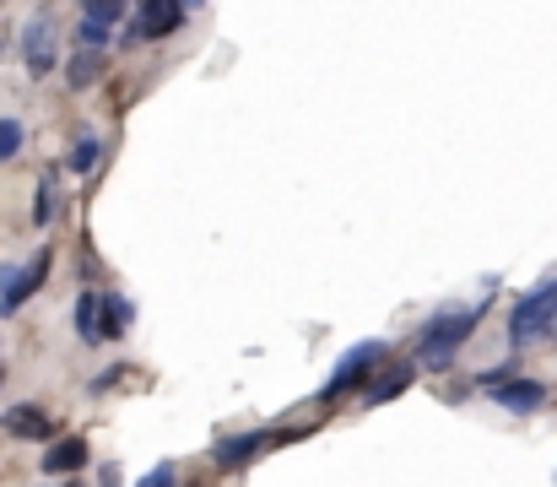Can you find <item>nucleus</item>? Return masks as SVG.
<instances>
[{
    "instance_id": "11",
    "label": "nucleus",
    "mask_w": 557,
    "mask_h": 487,
    "mask_svg": "<svg viewBox=\"0 0 557 487\" xmlns=\"http://www.w3.org/2000/svg\"><path fill=\"white\" fill-rule=\"evenodd\" d=\"M130 331V304L125 298H98V336H125Z\"/></svg>"
},
{
    "instance_id": "14",
    "label": "nucleus",
    "mask_w": 557,
    "mask_h": 487,
    "mask_svg": "<svg viewBox=\"0 0 557 487\" xmlns=\"http://www.w3.org/2000/svg\"><path fill=\"white\" fill-rule=\"evenodd\" d=\"M98 157H103V141L98 136H82L71 147V157H65V163H71V174H92V168H98Z\"/></svg>"
},
{
    "instance_id": "22",
    "label": "nucleus",
    "mask_w": 557,
    "mask_h": 487,
    "mask_svg": "<svg viewBox=\"0 0 557 487\" xmlns=\"http://www.w3.org/2000/svg\"><path fill=\"white\" fill-rule=\"evenodd\" d=\"M0 379H6V368H0Z\"/></svg>"
},
{
    "instance_id": "19",
    "label": "nucleus",
    "mask_w": 557,
    "mask_h": 487,
    "mask_svg": "<svg viewBox=\"0 0 557 487\" xmlns=\"http://www.w3.org/2000/svg\"><path fill=\"white\" fill-rule=\"evenodd\" d=\"M49 195H55V190H49V179H44V184H38V201H33V222H38V228H44L49 212H55V201H49Z\"/></svg>"
},
{
    "instance_id": "1",
    "label": "nucleus",
    "mask_w": 557,
    "mask_h": 487,
    "mask_svg": "<svg viewBox=\"0 0 557 487\" xmlns=\"http://www.w3.org/2000/svg\"><path fill=\"white\" fill-rule=\"evenodd\" d=\"M482 314H487V304H466V309L439 314V320L417 336V363L422 368H449V363H455V352L471 341V331H476V320H482Z\"/></svg>"
},
{
    "instance_id": "12",
    "label": "nucleus",
    "mask_w": 557,
    "mask_h": 487,
    "mask_svg": "<svg viewBox=\"0 0 557 487\" xmlns=\"http://www.w3.org/2000/svg\"><path fill=\"white\" fill-rule=\"evenodd\" d=\"M103 76V49H82V55H71V65H65V82L71 87H92Z\"/></svg>"
},
{
    "instance_id": "7",
    "label": "nucleus",
    "mask_w": 557,
    "mask_h": 487,
    "mask_svg": "<svg viewBox=\"0 0 557 487\" xmlns=\"http://www.w3.org/2000/svg\"><path fill=\"white\" fill-rule=\"evenodd\" d=\"M487 396L498 401V412H541V406H547V385H541V379L509 374V379H498Z\"/></svg>"
},
{
    "instance_id": "10",
    "label": "nucleus",
    "mask_w": 557,
    "mask_h": 487,
    "mask_svg": "<svg viewBox=\"0 0 557 487\" xmlns=\"http://www.w3.org/2000/svg\"><path fill=\"white\" fill-rule=\"evenodd\" d=\"M82 466H87V439H82V433L60 439L55 450L44 455V471H49V477H65V471H82Z\"/></svg>"
},
{
    "instance_id": "20",
    "label": "nucleus",
    "mask_w": 557,
    "mask_h": 487,
    "mask_svg": "<svg viewBox=\"0 0 557 487\" xmlns=\"http://www.w3.org/2000/svg\"><path fill=\"white\" fill-rule=\"evenodd\" d=\"M174 477H179V471H174V466H152V471H147V477H141V487H157V482H174Z\"/></svg>"
},
{
    "instance_id": "9",
    "label": "nucleus",
    "mask_w": 557,
    "mask_h": 487,
    "mask_svg": "<svg viewBox=\"0 0 557 487\" xmlns=\"http://www.w3.org/2000/svg\"><path fill=\"white\" fill-rule=\"evenodd\" d=\"M265 444H276L271 433H244V439H222V444H217V460H222L228 471H238V466H249V460H260Z\"/></svg>"
},
{
    "instance_id": "17",
    "label": "nucleus",
    "mask_w": 557,
    "mask_h": 487,
    "mask_svg": "<svg viewBox=\"0 0 557 487\" xmlns=\"http://www.w3.org/2000/svg\"><path fill=\"white\" fill-rule=\"evenodd\" d=\"M76 33H82V44H87V49H103V44H109V38H114V22L82 17V22H76Z\"/></svg>"
},
{
    "instance_id": "13",
    "label": "nucleus",
    "mask_w": 557,
    "mask_h": 487,
    "mask_svg": "<svg viewBox=\"0 0 557 487\" xmlns=\"http://www.w3.org/2000/svg\"><path fill=\"white\" fill-rule=\"evenodd\" d=\"M411 374H417V363H411V368H395V374H384V379H368V390H363V401H368V406H379V401H390V396H401V390L411 385Z\"/></svg>"
},
{
    "instance_id": "15",
    "label": "nucleus",
    "mask_w": 557,
    "mask_h": 487,
    "mask_svg": "<svg viewBox=\"0 0 557 487\" xmlns=\"http://www.w3.org/2000/svg\"><path fill=\"white\" fill-rule=\"evenodd\" d=\"M76 336H82V341H103L98 336V298H92V293L76 298Z\"/></svg>"
},
{
    "instance_id": "4",
    "label": "nucleus",
    "mask_w": 557,
    "mask_h": 487,
    "mask_svg": "<svg viewBox=\"0 0 557 487\" xmlns=\"http://www.w3.org/2000/svg\"><path fill=\"white\" fill-rule=\"evenodd\" d=\"M22 65H28V76L55 71V22L49 17H28V28H22Z\"/></svg>"
},
{
    "instance_id": "16",
    "label": "nucleus",
    "mask_w": 557,
    "mask_h": 487,
    "mask_svg": "<svg viewBox=\"0 0 557 487\" xmlns=\"http://www.w3.org/2000/svg\"><path fill=\"white\" fill-rule=\"evenodd\" d=\"M22 141H28L22 120H0V163H11V157L22 152Z\"/></svg>"
},
{
    "instance_id": "18",
    "label": "nucleus",
    "mask_w": 557,
    "mask_h": 487,
    "mask_svg": "<svg viewBox=\"0 0 557 487\" xmlns=\"http://www.w3.org/2000/svg\"><path fill=\"white\" fill-rule=\"evenodd\" d=\"M82 17H98V22H119V17H125V0H82Z\"/></svg>"
},
{
    "instance_id": "5",
    "label": "nucleus",
    "mask_w": 557,
    "mask_h": 487,
    "mask_svg": "<svg viewBox=\"0 0 557 487\" xmlns=\"http://www.w3.org/2000/svg\"><path fill=\"white\" fill-rule=\"evenodd\" d=\"M49 266H55V255H49V249H38V255H33V266H28V271H17L6 287H0V314H17L22 304H28V298L38 293V287L49 282Z\"/></svg>"
},
{
    "instance_id": "3",
    "label": "nucleus",
    "mask_w": 557,
    "mask_h": 487,
    "mask_svg": "<svg viewBox=\"0 0 557 487\" xmlns=\"http://www.w3.org/2000/svg\"><path fill=\"white\" fill-rule=\"evenodd\" d=\"M390 358V347H384V341H357V347L347 352V358L336 363V374L325 379V390H320V401H341L347 396L352 385H363L368 374H374V368Z\"/></svg>"
},
{
    "instance_id": "6",
    "label": "nucleus",
    "mask_w": 557,
    "mask_h": 487,
    "mask_svg": "<svg viewBox=\"0 0 557 487\" xmlns=\"http://www.w3.org/2000/svg\"><path fill=\"white\" fill-rule=\"evenodd\" d=\"M136 17H141V38H174L184 22H190V11H184V0H136Z\"/></svg>"
},
{
    "instance_id": "8",
    "label": "nucleus",
    "mask_w": 557,
    "mask_h": 487,
    "mask_svg": "<svg viewBox=\"0 0 557 487\" xmlns=\"http://www.w3.org/2000/svg\"><path fill=\"white\" fill-rule=\"evenodd\" d=\"M0 428H6L11 439H49V428H55V423H49L44 406H11V412L0 417Z\"/></svg>"
},
{
    "instance_id": "21",
    "label": "nucleus",
    "mask_w": 557,
    "mask_h": 487,
    "mask_svg": "<svg viewBox=\"0 0 557 487\" xmlns=\"http://www.w3.org/2000/svg\"><path fill=\"white\" fill-rule=\"evenodd\" d=\"M11 276H17V271H11V266H0V287H6V282H11Z\"/></svg>"
},
{
    "instance_id": "2",
    "label": "nucleus",
    "mask_w": 557,
    "mask_h": 487,
    "mask_svg": "<svg viewBox=\"0 0 557 487\" xmlns=\"http://www.w3.org/2000/svg\"><path fill=\"white\" fill-rule=\"evenodd\" d=\"M547 331H557V276L536 282L520 304L509 309V341L514 347H530V341H541Z\"/></svg>"
}]
</instances>
